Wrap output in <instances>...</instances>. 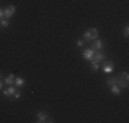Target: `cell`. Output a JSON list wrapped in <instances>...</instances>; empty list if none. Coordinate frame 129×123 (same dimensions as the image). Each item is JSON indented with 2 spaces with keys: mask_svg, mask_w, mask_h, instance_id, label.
<instances>
[{
  "mask_svg": "<svg viewBox=\"0 0 129 123\" xmlns=\"http://www.w3.org/2000/svg\"><path fill=\"white\" fill-rule=\"evenodd\" d=\"M13 97H14V100L19 98V97H21V92H19V90H15V93L13 94Z\"/></svg>",
  "mask_w": 129,
  "mask_h": 123,
  "instance_id": "cell-17",
  "label": "cell"
},
{
  "mask_svg": "<svg viewBox=\"0 0 129 123\" xmlns=\"http://www.w3.org/2000/svg\"><path fill=\"white\" fill-rule=\"evenodd\" d=\"M2 89H3V82L0 81V90H2Z\"/></svg>",
  "mask_w": 129,
  "mask_h": 123,
  "instance_id": "cell-20",
  "label": "cell"
},
{
  "mask_svg": "<svg viewBox=\"0 0 129 123\" xmlns=\"http://www.w3.org/2000/svg\"><path fill=\"white\" fill-rule=\"evenodd\" d=\"M103 63V66H102V69H103V71L106 73V74H111L113 71H114V63H113L111 60H103L102 62Z\"/></svg>",
  "mask_w": 129,
  "mask_h": 123,
  "instance_id": "cell-3",
  "label": "cell"
},
{
  "mask_svg": "<svg viewBox=\"0 0 129 123\" xmlns=\"http://www.w3.org/2000/svg\"><path fill=\"white\" fill-rule=\"evenodd\" d=\"M91 62V69L92 70H93V71H98V70H99V62H96V60H93V59H92V60H89Z\"/></svg>",
  "mask_w": 129,
  "mask_h": 123,
  "instance_id": "cell-13",
  "label": "cell"
},
{
  "mask_svg": "<svg viewBox=\"0 0 129 123\" xmlns=\"http://www.w3.org/2000/svg\"><path fill=\"white\" fill-rule=\"evenodd\" d=\"M98 36H99V30L96 29V27H91V29L85 30L84 32V41L88 42V41H93V40L98 38Z\"/></svg>",
  "mask_w": 129,
  "mask_h": 123,
  "instance_id": "cell-1",
  "label": "cell"
},
{
  "mask_svg": "<svg viewBox=\"0 0 129 123\" xmlns=\"http://www.w3.org/2000/svg\"><path fill=\"white\" fill-rule=\"evenodd\" d=\"M0 25H2L3 27H8V25H10V23H8L7 18H2V19H0Z\"/></svg>",
  "mask_w": 129,
  "mask_h": 123,
  "instance_id": "cell-14",
  "label": "cell"
},
{
  "mask_svg": "<svg viewBox=\"0 0 129 123\" xmlns=\"http://www.w3.org/2000/svg\"><path fill=\"white\" fill-rule=\"evenodd\" d=\"M14 86L15 88H22V86H25V79H23L22 77H15Z\"/></svg>",
  "mask_w": 129,
  "mask_h": 123,
  "instance_id": "cell-10",
  "label": "cell"
},
{
  "mask_svg": "<svg viewBox=\"0 0 129 123\" xmlns=\"http://www.w3.org/2000/svg\"><path fill=\"white\" fill-rule=\"evenodd\" d=\"M122 34H124V37H128L129 36V27L128 26L124 27V33H122Z\"/></svg>",
  "mask_w": 129,
  "mask_h": 123,
  "instance_id": "cell-18",
  "label": "cell"
},
{
  "mask_svg": "<svg viewBox=\"0 0 129 123\" xmlns=\"http://www.w3.org/2000/svg\"><path fill=\"white\" fill-rule=\"evenodd\" d=\"M91 48H93L95 51H102V48H103V41L102 40H93V44H92V47Z\"/></svg>",
  "mask_w": 129,
  "mask_h": 123,
  "instance_id": "cell-9",
  "label": "cell"
},
{
  "mask_svg": "<svg viewBox=\"0 0 129 123\" xmlns=\"http://www.w3.org/2000/svg\"><path fill=\"white\" fill-rule=\"evenodd\" d=\"M14 81H15V75H14V74H10V75H7L4 78V84L8 85V86L14 85Z\"/></svg>",
  "mask_w": 129,
  "mask_h": 123,
  "instance_id": "cell-11",
  "label": "cell"
},
{
  "mask_svg": "<svg viewBox=\"0 0 129 123\" xmlns=\"http://www.w3.org/2000/svg\"><path fill=\"white\" fill-rule=\"evenodd\" d=\"M39 123H44V122H52L50 120V118H48V115L45 112H43V111H40V112H37V120Z\"/></svg>",
  "mask_w": 129,
  "mask_h": 123,
  "instance_id": "cell-5",
  "label": "cell"
},
{
  "mask_svg": "<svg viewBox=\"0 0 129 123\" xmlns=\"http://www.w3.org/2000/svg\"><path fill=\"white\" fill-rule=\"evenodd\" d=\"M84 44H85L84 40H77V41H76V45H77L78 48H80V47H84Z\"/></svg>",
  "mask_w": 129,
  "mask_h": 123,
  "instance_id": "cell-16",
  "label": "cell"
},
{
  "mask_svg": "<svg viewBox=\"0 0 129 123\" xmlns=\"http://www.w3.org/2000/svg\"><path fill=\"white\" fill-rule=\"evenodd\" d=\"M93 60L102 63L103 60H106V55H104L102 51H95V53H93Z\"/></svg>",
  "mask_w": 129,
  "mask_h": 123,
  "instance_id": "cell-7",
  "label": "cell"
},
{
  "mask_svg": "<svg viewBox=\"0 0 129 123\" xmlns=\"http://www.w3.org/2000/svg\"><path fill=\"white\" fill-rule=\"evenodd\" d=\"M0 77H2V73H0Z\"/></svg>",
  "mask_w": 129,
  "mask_h": 123,
  "instance_id": "cell-21",
  "label": "cell"
},
{
  "mask_svg": "<svg viewBox=\"0 0 129 123\" xmlns=\"http://www.w3.org/2000/svg\"><path fill=\"white\" fill-rule=\"evenodd\" d=\"M107 85L109 86L117 85V78H107Z\"/></svg>",
  "mask_w": 129,
  "mask_h": 123,
  "instance_id": "cell-15",
  "label": "cell"
},
{
  "mask_svg": "<svg viewBox=\"0 0 129 123\" xmlns=\"http://www.w3.org/2000/svg\"><path fill=\"white\" fill-rule=\"evenodd\" d=\"M15 90H17V88H15L14 85H11V86H8L7 89H4V90H3V96H4V97L13 96V94L15 93Z\"/></svg>",
  "mask_w": 129,
  "mask_h": 123,
  "instance_id": "cell-8",
  "label": "cell"
},
{
  "mask_svg": "<svg viewBox=\"0 0 129 123\" xmlns=\"http://www.w3.org/2000/svg\"><path fill=\"white\" fill-rule=\"evenodd\" d=\"M93 53H95L93 48H85L84 52H82V57H84L85 60H92L93 59Z\"/></svg>",
  "mask_w": 129,
  "mask_h": 123,
  "instance_id": "cell-4",
  "label": "cell"
},
{
  "mask_svg": "<svg viewBox=\"0 0 129 123\" xmlns=\"http://www.w3.org/2000/svg\"><path fill=\"white\" fill-rule=\"evenodd\" d=\"M15 14V7L14 6H7V7L4 8V18H11L13 15Z\"/></svg>",
  "mask_w": 129,
  "mask_h": 123,
  "instance_id": "cell-6",
  "label": "cell"
},
{
  "mask_svg": "<svg viewBox=\"0 0 129 123\" xmlns=\"http://www.w3.org/2000/svg\"><path fill=\"white\" fill-rule=\"evenodd\" d=\"M2 18H4V10L0 8V19H2Z\"/></svg>",
  "mask_w": 129,
  "mask_h": 123,
  "instance_id": "cell-19",
  "label": "cell"
},
{
  "mask_svg": "<svg viewBox=\"0 0 129 123\" xmlns=\"http://www.w3.org/2000/svg\"><path fill=\"white\" fill-rule=\"evenodd\" d=\"M110 90H111V93L113 94H115V96H119L121 94V88H119L118 85H113V86H110Z\"/></svg>",
  "mask_w": 129,
  "mask_h": 123,
  "instance_id": "cell-12",
  "label": "cell"
},
{
  "mask_svg": "<svg viewBox=\"0 0 129 123\" xmlns=\"http://www.w3.org/2000/svg\"><path fill=\"white\" fill-rule=\"evenodd\" d=\"M128 78H129L128 71H124L118 78H117V85H118L119 88H128Z\"/></svg>",
  "mask_w": 129,
  "mask_h": 123,
  "instance_id": "cell-2",
  "label": "cell"
}]
</instances>
